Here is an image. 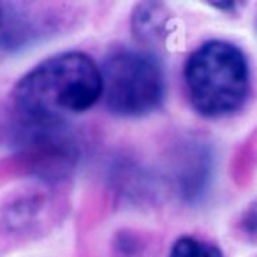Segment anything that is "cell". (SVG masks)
<instances>
[{"label":"cell","mask_w":257,"mask_h":257,"mask_svg":"<svg viewBox=\"0 0 257 257\" xmlns=\"http://www.w3.org/2000/svg\"><path fill=\"white\" fill-rule=\"evenodd\" d=\"M13 99L20 114L65 120L102 99L100 65L85 51H60L41 60L16 81Z\"/></svg>","instance_id":"cell-1"},{"label":"cell","mask_w":257,"mask_h":257,"mask_svg":"<svg viewBox=\"0 0 257 257\" xmlns=\"http://www.w3.org/2000/svg\"><path fill=\"white\" fill-rule=\"evenodd\" d=\"M183 83L196 113L210 120L231 116L248 97V62L236 44L222 39L206 41L185 60Z\"/></svg>","instance_id":"cell-2"},{"label":"cell","mask_w":257,"mask_h":257,"mask_svg":"<svg viewBox=\"0 0 257 257\" xmlns=\"http://www.w3.org/2000/svg\"><path fill=\"white\" fill-rule=\"evenodd\" d=\"M102 100L118 118H141L157 111L166 99L162 62L148 50L120 48L104 58Z\"/></svg>","instance_id":"cell-3"},{"label":"cell","mask_w":257,"mask_h":257,"mask_svg":"<svg viewBox=\"0 0 257 257\" xmlns=\"http://www.w3.org/2000/svg\"><path fill=\"white\" fill-rule=\"evenodd\" d=\"M16 145L30 169L43 178L57 180L71 173L79 148L64 120L30 118L20 114Z\"/></svg>","instance_id":"cell-4"},{"label":"cell","mask_w":257,"mask_h":257,"mask_svg":"<svg viewBox=\"0 0 257 257\" xmlns=\"http://www.w3.org/2000/svg\"><path fill=\"white\" fill-rule=\"evenodd\" d=\"M168 27V11L159 2H145L136 6L131 18V29L141 43L155 44L164 37Z\"/></svg>","instance_id":"cell-5"},{"label":"cell","mask_w":257,"mask_h":257,"mask_svg":"<svg viewBox=\"0 0 257 257\" xmlns=\"http://www.w3.org/2000/svg\"><path fill=\"white\" fill-rule=\"evenodd\" d=\"M168 257H224L217 245L196 236H180L169 248Z\"/></svg>","instance_id":"cell-6"},{"label":"cell","mask_w":257,"mask_h":257,"mask_svg":"<svg viewBox=\"0 0 257 257\" xmlns=\"http://www.w3.org/2000/svg\"><path fill=\"white\" fill-rule=\"evenodd\" d=\"M241 229L246 236L257 239V201L246 208L241 217Z\"/></svg>","instance_id":"cell-7"},{"label":"cell","mask_w":257,"mask_h":257,"mask_svg":"<svg viewBox=\"0 0 257 257\" xmlns=\"http://www.w3.org/2000/svg\"><path fill=\"white\" fill-rule=\"evenodd\" d=\"M210 6H215V8H218V9H232L234 8L232 2H210Z\"/></svg>","instance_id":"cell-8"},{"label":"cell","mask_w":257,"mask_h":257,"mask_svg":"<svg viewBox=\"0 0 257 257\" xmlns=\"http://www.w3.org/2000/svg\"><path fill=\"white\" fill-rule=\"evenodd\" d=\"M0 22H2V8H0Z\"/></svg>","instance_id":"cell-9"}]
</instances>
